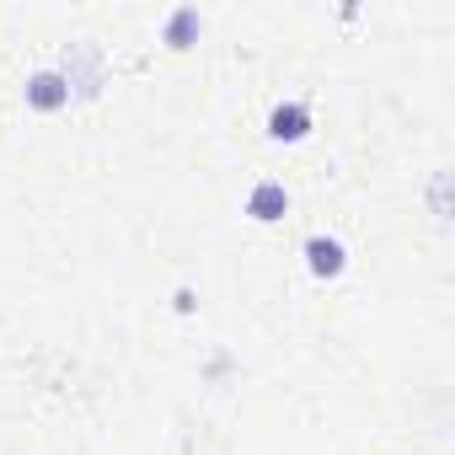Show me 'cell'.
Instances as JSON below:
<instances>
[{
	"label": "cell",
	"instance_id": "cell-4",
	"mask_svg": "<svg viewBox=\"0 0 455 455\" xmlns=\"http://www.w3.org/2000/svg\"><path fill=\"white\" fill-rule=\"evenodd\" d=\"M268 134H274L279 145L306 140V134H311V108H300V102H279V108L268 113Z\"/></svg>",
	"mask_w": 455,
	"mask_h": 455
},
{
	"label": "cell",
	"instance_id": "cell-1",
	"mask_svg": "<svg viewBox=\"0 0 455 455\" xmlns=\"http://www.w3.org/2000/svg\"><path fill=\"white\" fill-rule=\"evenodd\" d=\"M65 86H70V102H92L102 86H108V70H102V49L97 44H76L65 54Z\"/></svg>",
	"mask_w": 455,
	"mask_h": 455
},
{
	"label": "cell",
	"instance_id": "cell-2",
	"mask_svg": "<svg viewBox=\"0 0 455 455\" xmlns=\"http://www.w3.org/2000/svg\"><path fill=\"white\" fill-rule=\"evenodd\" d=\"M22 97H28V108H38V113H60V108H70V86H65L60 70H38V76H28Z\"/></svg>",
	"mask_w": 455,
	"mask_h": 455
},
{
	"label": "cell",
	"instance_id": "cell-5",
	"mask_svg": "<svg viewBox=\"0 0 455 455\" xmlns=\"http://www.w3.org/2000/svg\"><path fill=\"white\" fill-rule=\"evenodd\" d=\"M284 209H290V193H284V182H258L252 193H247V214L258 220V225H274V220H284Z\"/></svg>",
	"mask_w": 455,
	"mask_h": 455
},
{
	"label": "cell",
	"instance_id": "cell-6",
	"mask_svg": "<svg viewBox=\"0 0 455 455\" xmlns=\"http://www.w3.org/2000/svg\"><path fill=\"white\" fill-rule=\"evenodd\" d=\"M198 33H204L198 6H177V12L166 17V33H161V38H166L172 49H193V44H198Z\"/></svg>",
	"mask_w": 455,
	"mask_h": 455
},
{
	"label": "cell",
	"instance_id": "cell-3",
	"mask_svg": "<svg viewBox=\"0 0 455 455\" xmlns=\"http://www.w3.org/2000/svg\"><path fill=\"white\" fill-rule=\"evenodd\" d=\"M306 268H311L316 279H338V274L348 268V247H343L338 236H311V242H306Z\"/></svg>",
	"mask_w": 455,
	"mask_h": 455
}]
</instances>
